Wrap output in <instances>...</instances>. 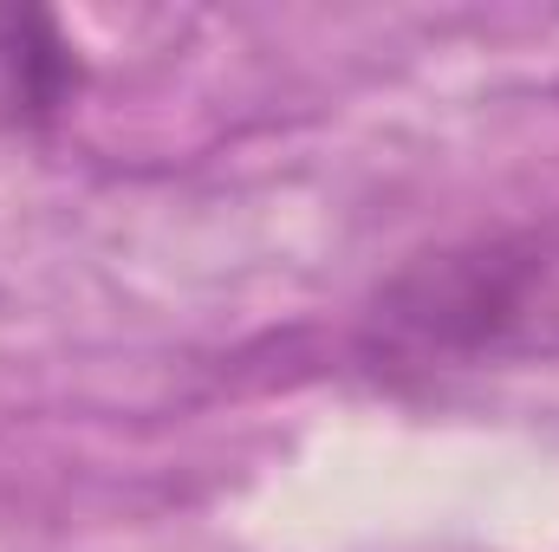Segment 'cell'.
I'll return each instance as SVG.
<instances>
[{
  "mask_svg": "<svg viewBox=\"0 0 559 552\" xmlns=\"http://www.w3.org/2000/svg\"><path fill=\"white\" fill-rule=\"evenodd\" d=\"M371 345L423 371L559 358V221L411 261L371 299Z\"/></svg>",
  "mask_w": 559,
  "mask_h": 552,
  "instance_id": "cell-1",
  "label": "cell"
},
{
  "mask_svg": "<svg viewBox=\"0 0 559 552\" xmlns=\"http://www.w3.org/2000/svg\"><path fill=\"white\" fill-rule=\"evenodd\" d=\"M79 46L46 7H0V131H39L79 98Z\"/></svg>",
  "mask_w": 559,
  "mask_h": 552,
  "instance_id": "cell-2",
  "label": "cell"
}]
</instances>
